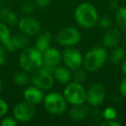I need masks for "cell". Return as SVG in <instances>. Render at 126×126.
<instances>
[{
    "instance_id": "obj_1",
    "label": "cell",
    "mask_w": 126,
    "mask_h": 126,
    "mask_svg": "<svg viewBox=\"0 0 126 126\" xmlns=\"http://www.w3.org/2000/svg\"><path fill=\"white\" fill-rule=\"evenodd\" d=\"M98 13L93 4L87 2L79 4L74 11V19L76 23L84 29H91L97 24Z\"/></svg>"
},
{
    "instance_id": "obj_2",
    "label": "cell",
    "mask_w": 126,
    "mask_h": 126,
    "mask_svg": "<svg viewBox=\"0 0 126 126\" xmlns=\"http://www.w3.org/2000/svg\"><path fill=\"white\" fill-rule=\"evenodd\" d=\"M108 60V52L104 47H94L91 48L83 58V65L86 72L94 73L105 66Z\"/></svg>"
},
{
    "instance_id": "obj_3",
    "label": "cell",
    "mask_w": 126,
    "mask_h": 126,
    "mask_svg": "<svg viewBox=\"0 0 126 126\" xmlns=\"http://www.w3.org/2000/svg\"><path fill=\"white\" fill-rule=\"evenodd\" d=\"M43 63L42 53L36 47H30L23 49L19 55V66L23 71L31 74L40 68Z\"/></svg>"
},
{
    "instance_id": "obj_4",
    "label": "cell",
    "mask_w": 126,
    "mask_h": 126,
    "mask_svg": "<svg viewBox=\"0 0 126 126\" xmlns=\"http://www.w3.org/2000/svg\"><path fill=\"white\" fill-rule=\"evenodd\" d=\"M43 106L49 114L54 116L63 115L67 110V102L63 94L57 92H51L44 95Z\"/></svg>"
},
{
    "instance_id": "obj_5",
    "label": "cell",
    "mask_w": 126,
    "mask_h": 126,
    "mask_svg": "<svg viewBox=\"0 0 126 126\" xmlns=\"http://www.w3.org/2000/svg\"><path fill=\"white\" fill-rule=\"evenodd\" d=\"M62 94L67 104L71 105L83 104L86 101V90L82 84L75 81L72 80L66 85Z\"/></svg>"
},
{
    "instance_id": "obj_6",
    "label": "cell",
    "mask_w": 126,
    "mask_h": 126,
    "mask_svg": "<svg viewBox=\"0 0 126 126\" xmlns=\"http://www.w3.org/2000/svg\"><path fill=\"white\" fill-rule=\"evenodd\" d=\"M30 82L33 86L38 87L42 91H47L54 86V79L52 72L42 67L31 73Z\"/></svg>"
},
{
    "instance_id": "obj_7",
    "label": "cell",
    "mask_w": 126,
    "mask_h": 126,
    "mask_svg": "<svg viewBox=\"0 0 126 126\" xmlns=\"http://www.w3.org/2000/svg\"><path fill=\"white\" fill-rule=\"evenodd\" d=\"M81 41V34L75 27L64 28L56 35V42L61 47H74Z\"/></svg>"
},
{
    "instance_id": "obj_8",
    "label": "cell",
    "mask_w": 126,
    "mask_h": 126,
    "mask_svg": "<svg viewBox=\"0 0 126 126\" xmlns=\"http://www.w3.org/2000/svg\"><path fill=\"white\" fill-rule=\"evenodd\" d=\"M61 56L65 66L70 70L74 71L79 67H82L84 55H82L81 52L77 48H74V47H65L61 53Z\"/></svg>"
},
{
    "instance_id": "obj_9",
    "label": "cell",
    "mask_w": 126,
    "mask_h": 126,
    "mask_svg": "<svg viewBox=\"0 0 126 126\" xmlns=\"http://www.w3.org/2000/svg\"><path fill=\"white\" fill-rule=\"evenodd\" d=\"M35 105L24 100L15 105L13 109V117L17 122L27 123L35 117Z\"/></svg>"
},
{
    "instance_id": "obj_10",
    "label": "cell",
    "mask_w": 126,
    "mask_h": 126,
    "mask_svg": "<svg viewBox=\"0 0 126 126\" xmlns=\"http://www.w3.org/2000/svg\"><path fill=\"white\" fill-rule=\"evenodd\" d=\"M106 96V90L105 86L99 83L92 85L86 90V103L92 107L99 106L105 101Z\"/></svg>"
},
{
    "instance_id": "obj_11",
    "label": "cell",
    "mask_w": 126,
    "mask_h": 126,
    "mask_svg": "<svg viewBox=\"0 0 126 126\" xmlns=\"http://www.w3.org/2000/svg\"><path fill=\"white\" fill-rule=\"evenodd\" d=\"M18 28L21 33L28 36H35L40 33L41 24L35 18L30 16H25L18 20Z\"/></svg>"
},
{
    "instance_id": "obj_12",
    "label": "cell",
    "mask_w": 126,
    "mask_h": 126,
    "mask_svg": "<svg viewBox=\"0 0 126 126\" xmlns=\"http://www.w3.org/2000/svg\"><path fill=\"white\" fill-rule=\"evenodd\" d=\"M42 58H43L42 67L52 73L54 67L59 66L62 61L61 53L54 47H49L47 50L44 51L42 53Z\"/></svg>"
},
{
    "instance_id": "obj_13",
    "label": "cell",
    "mask_w": 126,
    "mask_h": 126,
    "mask_svg": "<svg viewBox=\"0 0 126 126\" xmlns=\"http://www.w3.org/2000/svg\"><path fill=\"white\" fill-rule=\"evenodd\" d=\"M5 48L9 51L23 50L30 46V39L29 36L24 34H16L13 36L10 37L8 41L4 44Z\"/></svg>"
},
{
    "instance_id": "obj_14",
    "label": "cell",
    "mask_w": 126,
    "mask_h": 126,
    "mask_svg": "<svg viewBox=\"0 0 126 126\" xmlns=\"http://www.w3.org/2000/svg\"><path fill=\"white\" fill-rule=\"evenodd\" d=\"M121 38L122 34L120 30L117 29H108L102 39L103 47L105 48H113L119 44Z\"/></svg>"
},
{
    "instance_id": "obj_15",
    "label": "cell",
    "mask_w": 126,
    "mask_h": 126,
    "mask_svg": "<svg viewBox=\"0 0 126 126\" xmlns=\"http://www.w3.org/2000/svg\"><path fill=\"white\" fill-rule=\"evenodd\" d=\"M23 98L24 100L30 104L36 105L38 104L42 103V100L44 98L43 91L39 89L38 87L35 86H30L24 90L23 92Z\"/></svg>"
},
{
    "instance_id": "obj_16",
    "label": "cell",
    "mask_w": 126,
    "mask_h": 126,
    "mask_svg": "<svg viewBox=\"0 0 126 126\" xmlns=\"http://www.w3.org/2000/svg\"><path fill=\"white\" fill-rule=\"evenodd\" d=\"M53 76L54 81L60 83L61 85H67L73 80V71L70 70L68 67L57 66L53 70Z\"/></svg>"
},
{
    "instance_id": "obj_17",
    "label": "cell",
    "mask_w": 126,
    "mask_h": 126,
    "mask_svg": "<svg viewBox=\"0 0 126 126\" xmlns=\"http://www.w3.org/2000/svg\"><path fill=\"white\" fill-rule=\"evenodd\" d=\"M89 107L86 103L74 105L68 111V116L74 121H82L89 115Z\"/></svg>"
},
{
    "instance_id": "obj_18",
    "label": "cell",
    "mask_w": 126,
    "mask_h": 126,
    "mask_svg": "<svg viewBox=\"0 0 126 126\" xmlns=\"http://www.w3.org/2000/svg\"><path fill=\"white\" fill-rule=\"evenodd\" d=\"M51 42H52V34L48 31H44L37 35L34 47L43 53L49 47H51Z\"/></svg>"
},
{
    "instance_id": "obj_19",
    "label": "cell",
    "mask_w": 126,
    "mask_h": 126,
    "mask_svg": "<svg viewBox=\"0 0 126 126\" xmlns=\"http://www.w3.org/2000/svg\"><path fill=\"white\" fill-rule=\"evenodd\" d=\"M0 21L6 25H15L18 23V17L10 8H2L0 10Z\"/></svg>"
},
{
    "instance_id": "obj_20",
    "label": "cell",
    "mask_w": 126,
    "mask_h": 126,
    "mask_svg": "<svg viewBox=\"0 0 126 126\" xmlns=\"http://www.w3.org/2000/svg\"><path fill=\"white\" fill-rule=\"evenodd\" d=\"M126 57V49L124 46H116L112 48V51L110 53V56L108 58L110 59V61L114 65H118L121 64L124 58Z\"/></svg>"
},
{
    "instance_id": "obj_21",
    "label": "cell",
    "mask_w": 126,
    "mask_h": 126,
    "mask_svg": "<svg viewBox=\"0 0 126 126\" xmlns=\"http://www.w3.org/2000/svg\"><path fill=\"white\" fill-rule=\"evenodd\" d=\"M115 19L118 28L122 31L126 32V7H119L115 12Z\"/></svg>"
},
{
    "instance_id": "obj_22",
    "label": "cell",
    "mask_w": 126,
    "mask_h": 126,
    "mask_svg": "<svg viewBox=\"0 0 126 126\" xmlns=\"http://www.w3.org/2000/svg\"><path fill=\"white\" fill-rule=\"evenodd\" d=\"M13 81L16 86H26L30 82V76L29 75V73L25 72V71L17 72L13 76Z\"/></svg>"
},
{
    "instance_id": "obj_23",
    "label": "cell",
    "mask_w": 126,
    "mask_h": 126,
    "mask_svg": "<svg viewBox=\"0 0 126 126\" xmlns=\"http://www.w3.org/2000/svg\"><path fill=\"white\" fill-rule=\"evenodd\" d=\"M73 81H75L77 83H84L86 79V70L84 67H79V68L76 69V70L73 71Z\"/></svg>"
},
{
    "instance_id": "obj_24",
    "label": "cell",
    "mask_w": 126,
    "mask_h": 126,
    "mask_svg": "<svg viewBox=\"0 0 126 126\" xmlns=\"http://www.w3.org/2000/svg\"><path fill=\"white\" fill-rule=\"evenodd\" d=\"M11 37V31H10L8 25L0 22V43L4 44Z\"/></svg>"
},
{
    "instance_id": "obj_25",
    "label": "cell",
    "mask_w": 126,
    "mask_h": 126,
    "mask_svg": "<svg viewBox=\"0 0 126 126\" xmlns=\"http://www.w3.org/2000/svg\"><path fill=\"white\" fill-rule=\"evenodd\" d=\"M111 23H112V21L110 16L104 15V16H98V20L97 24L101 29H103V30H108V29H110V27L111 26Z\"/></svg>"
},
{
    "instance_id": "obj_26",
    "label": "cell",
    "mask_w": 126,
    "mask_h": 126,
    "mask_svg": "<svg viewBox=\"0 0 126 126\" xmlns=\"http://www.w3.org/2000/svg\"><path fill=\"white\" fill-rule=\"evenodd\" d=\"M117 117V112L115 108L113 107H106L105 110H103V117L104 120H112V119H116Z\"/></svg>"
},
{
    "instance_id": "obj_27",
    "label": "cell",
    "mask_w": 126,
    "mask_h": 126,
    "mask_svg": "<svg viewBox=\"0 0 126 126\" xmlns=\"http://www.w3.org/2000/svg\"><path fill=\"white\" fill-rule=\"evenodd\" d=\"M17 123L18 122L14 117H4V116L0 124L2 126H16Z\"/></svg>"
},
{
    "instance_id": "obj_28",
    "label": "cell",
    "mask_w": 126,
    "mask_h": 126,
    "mask_svg": "<svg viewBox=\"0 0 126 126\" xmlns=\"http://www.w3.org/2000/svg\"><path fill=\"white\" fill-rule=\"evenodd\" d=\"M35 4L31 2H26L22 5V11L25 15H30L35 11Z\"/></svg>"
},
{
    "instance_id": "obj_29",
    "label": "cell",
    "mask_w": 126,
    "mask_h": 126,
    "mask_svg": "<svg viewBox=\"0 0 126 126\" xmlns=\"http://www.w3.org/2000/svg\"><path fill=\"white\" fill-rule=\"evenodd\" d=\"M9 106L7 102L3 98H0V117H4L7 114Z\"/></svg>"
},
{
    "instance_id": "obj_30",
    "label": "cell",
    "mask_w": 126,
    "mask_h": 126,
    "mask_svg": "<svg viewBox=\"0 0 126 126\" xmlns=\"http://www.w3.org/2000/svg\"><path fill=\"white\" fill-rule=\"evenodd\" d=\"M118 90H119V93H120L121 96H122L123 98H126V77L122 79V80L120 81Z\"/></svg>"
},
{
    "instance_id": "obj_31",
    "label": "cell",
    "mask_w": 126,
    "mask_h": 126,
    "mask_svg": "<svg viewBox=\"0 0 126 126\" xmlns=\"http://www.w3.org/2000/svg\"><path fill=\"white\" fill-rule=\"evenodd\" d=\"M101 126H122V124L120 122H117L116 119L112 120H104L102 123H100Z\"/></svg>"
},
{
    "instance_id": "obj_32",
    "label": "cell",
    "mask_w": 126,
    "mask_h": 126,
    "mask_svg": "<svg viewBox=\"0 0 126 126\" xmlns=\"http://www.w3.org/2000/svg\"><path fill=\"white\" fill-rule=\"evenodd\" d=\"M51 3V0H34V4L38 8H45L48 6Z\"/></svg>"
},
{
    "instance_id": "obj_33",
    "label": "cell",
    "mask_w": 126,
    "mask_h": 126,
    "mask_svg": "<svg viewBox=\"0 0 126 126\" xmlns=\"http://www.w3.org/2000/svg\"><path fill=\"white\" fill-rule=\"evenodd\" d=\"M5 47L0 45V67L3 66L6 61V50Z\"/></svg>"
},
{
    "instance_id": "obj_34",
    "label": "cell",
    "mask_w": 126,
    "mask_h": 126,
    "mask_svg": "<svg viewBox=\"0 0 126 126\" xmlns=\"http://www.w3.org/2000/svg\"><path fill=\"white\" fill-rule=\"evenodd\" d=\"M108 8H109V11L116 12L117 10L119 8V5L116 1H110V2L108 4Z\"/></svg>"
},
{
    "instance_id": "obj_35",
    "label": "cell",
    "mask_w": 126,
    "mask_h": 126,
    "mask_svg": "<svg viewBox=\"0 0 126 126\" xmlns=\"http://www.w3.org/2000/svg\"><path fill=\"white\" fill-rule=\"evenodd\" d=\"M121 70H122V73L124 75V77H126V57L121 62Z\"/></svg>"
},
{
    "instance_id": "obj_36",
    "label": "cell",
    "mask_w": 126,
    "mask_h": 126,
    "mask_svg": "<svg viewBox=\"0 0 126 126\" xmlns=\"http://www.w3.org/2000/svg\"><path fill=\"white\" fill-rule=\"evenodd\" d=\"M1 89H2V81L0 79V92H1Z\"/></svg>"
}]
</instances>
